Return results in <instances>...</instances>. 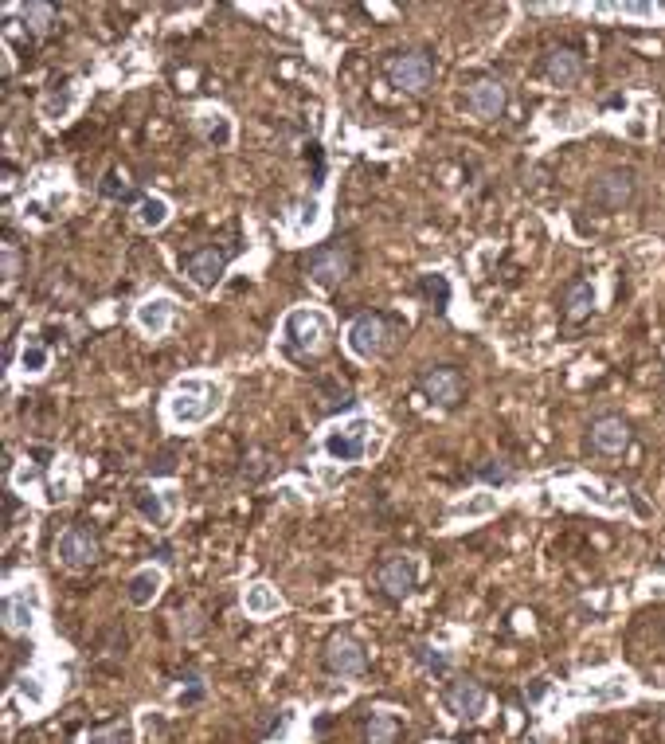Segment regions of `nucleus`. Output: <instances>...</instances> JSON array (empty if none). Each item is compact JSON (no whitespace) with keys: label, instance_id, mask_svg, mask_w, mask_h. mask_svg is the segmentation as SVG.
<instances>
[{"label":"nucleus","instance_id":"aec40b11","mask_svg":"<svg viewBox=\"0 0 665 744\" xmlns=\"http://www.w3.org/2000/svg\"><path fill=\"white\" fill-rule=\"evenodd\" d=\"M544 75L552 87H572L579 75H583V55L576 47H556L548 59H544Z\"/></svg>","mask_w":665,"mask_h":744},{"label":"nucleus","instance_id":"4468645a","mask_svg":"<svg viewBox=\"0 0 665 744\" xmlns=\"http://www.w3.org/2000/svg\"><path fill=\"white\" fill-rule=\"evenodd\" d=\"M587 447L595 455H622L630 447V423L622 416H599L587 427Z\"/></svg>","mask_w":665,"mask_h":744},{"label":"nucleus","instance_id":"58836bf2","mask_svg":"<svg viewBox=\"0 0 665 744\" xmlns=\"http://www.w3.org/2000/svg\"><path fill=\"white\" fill-rule=\"evenodd\" d=\"M196 619H200L196 611H180V631H184V635H196V631H200V623H196Z\"/></svg>","mask_w":665,"mask_h":744},{"label":"nucleus","instance_id":"ddd939ff","mask_svg":"<svg viewBox=\"0 0 665 744\" xmlns=\"http://www.w3.org/2000/svg\"><path fill=\"white\" fill-rule=\"evenodd\" d=\"M443 701L458 721H478L486 713L489 694L482 690V682H474V678H454V682H446Z\"/></svg>","mask_w":665,"mask_h":744},{"label":"nucleus","instance_id":"393cba45","mask_svg":"<svg viewBox=\"0 0 665 744\" xmlns=\"http://www.w3.org/2000/svg\"><path fill=\"white\" fill-rule=\"evenodd\" d=\"M20 20H24V28L32 32V36H47L55 24H59V16H55V8L51 4H44V0H32V4H24L20 8Z\"/></svg>","mask_w":665,"mask_h":744},{"label":"nucleus","instance_id":"473e14b6","mask_svg":"<svg viewBox=\"0 0 665 744\" xmlns=\"http://www.w3.org/2000/svg\"><path fill=\"white\" fill-rule=\"evenodd\" d=\"M474 478L486 482V486H509L513 482V466L501 463V459H489V463H482L474 470Z\"/></svg>","mask_w":665,"mask_h":744},{"label":"nucleus","instance_id":"412c9836","mask_svg":"<svg viewBox=\"0 0 665 744\" xmlns=\"http://www.w3.org/2000/svg\"><path fill=\"white\" fill-rule=\"evenodd\" d=\"M133 510L141 513L149 525H157V529H165L169 525V517H173V494H157V490H149V486H137L130 494Z\"/></svg>","mask_w":665,"mask_h":744},{"label":"nucleus","instance_id":"f3484780","mask_svg":"<svg viewBox=\"0 0 665 744\" xmlns=\"http://www.w3.org/2000/svg\"><path fill=\"white\" fill-rule=\"evenodd\" d=\"M192 130L208 141V145H216V149H231L235 145V122H231V114L220 110V106H204L192 118Z\"/></svg>","mask_w":665,"mask_h":744},{"label":"nucleus","instance_id":"a878e982","mask_svg":"<svg viewBox=\"0 0 665 744\" xmlns=\"http://www.w3.org/2000/svg\"><path fill=\"white\" fill-rule=\"evenodd\" d=\"M399 737V721L392 713H372L364 721V744H396Z\"/></svg>","mask_w":665,"mask_h":744},{"label":"nucleus","instance_id":"4be33fe9","mask_svg":"<svg viewBox=\"0 0 665 744\" xmlns=\"http://www.w3.org/2000/svg\"><path fill=\"white\" fill-rule=\"evenodd\" d=\"M161 584H165V572L157 564H145V568H137L130 580H126V600L133 607H149L161 596Z\"/></svg>","mask_w":665,"mask_h":744},{"label":"nucleus","instance_id":"5701e85b","mask_svg":"<svg viewBox=\"0 0 665 744\" xmlns=\"http://www.w3.org/2000/svg\"><path fill=\"white\" fill-rule=\"evenodd\" d=\"M169 216H173V208H169L165 196H137V204H133V224H137L141 232H157V228H165Z\"/></svg>","mask_w":665,"mask_h":744},{"label":"nucleus","instance_id":"f257e3e1","mask_svg":"<svg viewBox=\"0 0 665 744\" xmlns=\"http://www.w3.org/2000/svg\"><path fill=\"white\" fill-rule=\"evenodd\" d=\"M223 388L220 380H208V376H184L173 384L169 400H165V412H169V423L177 427H200L216 416L223 408Z\"/></svg>","mask_w":665,"mask_h":744},{"label":"nucleus","instance_id":"c9c22d12","mask_svg":"<svg viewBox=\"0 0 665 744\" xmlns=\"http://www.w3.org/2000/svg\"><path fill=\"white\" fill-rule=\"evenodd\" d=\"M16 513H20V498H16V494H8V498H4V525H8V529L16 525Z\"/></svg>","mask_w":665,"mask_h":744},{"label":"nucleus","instance_id":"cd10ccee","mask_svg":"<svg viewBox=\"0 0 665 744\" xmlns=\"http://www.w3.org/2000/svg\"><path fill=\"white\" fill-rule=\"evenodd\" d=\"M415 662H423L431 674H450L454 670V654L443 651V647H431V643H415Z\"/></svg>","mask_w":665,"mask_h":744},{"label":"nucleus","instance_id":"20e7f679","mask_svg":"<svg viewBox=\"0 0 665 744\" xmlns=\"http://www.w3.org/2000/svg\"><path fill=\"white\" fill-rule=\"evenodd\" d=\"M388 71V83L403 94H427L431 83H435V59L427 51H399V55H388L384 63Z\"/></svg>","mask_w":665,"mask_h":744},{"label":"nucleus","instance_id":"72a5a7b5","mask_svg":"<svg viewBox=\"0 0 665 744\" xmlns=\"http://www.w3.org/2000/svg\"><path fill=\"white\" fill-rule=\"evenodd\" d=\"M317 224H321V204H317V200H306V204L298 208V235L313 232Z\"/></svg>","mask_w":665,"mask_h":744},{"label":"nucleus","instance_id":"f8f14e48","mask_svg":"<svg viewBox=\"0 0 665 744\" xmlns=\"http://www.w3.org/2000/svg\"><path fill=\"white\" fill-rule=\"evenodd\" d=\"M227 263H231V255H227L223 247H196V251H188V255L180 259V271L188 275L192 286L216 290L223 282V275H227Z\"/></svg>","mask_w":665,"mask_h":744},{"label":"nucleus","instance_id":"9b49d317","mask_svg":"<svg viewBox=\"0 0 665 744\" xmlns=\"http://www.w3.org/2000/svg\"><path fill=\"white\" fill-rule=\"evenodd\" d=\"M98 557H102V545H98V537L90 533L87 525H71V529H63L59 541H55V560H59L63 568H71V572H83V568H90Z\"/></svg>","mask_w":665,"mask_h":744},{"label":"nucleus","instance_id":"9d476101","mask_svg":"<svg viewBox=\"0 0 665 744\" xmlns=\"http://www.w3.org/2000/svg\"><path fill=\"white\" fill-rule=\"evenodd\" d=\"M419 584V564L407 553H388V557L376 564V588L388 596V600H407Z\"/></svg>","mask_w":665,"mask_h":744},{"label":"nucleus","instance_id":"f704fd0d","mask_svg":"<svg viewBox=\"0 0 665 744\" xmlns=\"http://www.w3.org/2000/svg\"><path fill=\"white\" fill-rule=\"evenodd\" d=\"M102 196H110V200H130V188H126V185H118V177L110 173V177L102 181Z\"/></svg>","mask_w":665,"mask_h":744},{"label":"nucleus","instance_id":"dca6fc26","mask_svg":"<svg viewBox=\"0 0 665 744\" xmlns=\"http://www.w3.org/2000/svg\"><path fill=\"white\" fill-rule=\"evenodd\" d=\"M505 102H509V94L501 87V79H478V83H470V91H466V110H470L474 118H482V122L501 118V114H505Z\"/></svg>","mask_w":665,"mask_h":744},{"label":"nucleus","instance_id":"c756f323","mask_svg":"<svg viewBox=\"0 0 665 744\" xmlns=\"http://www.w3.org/2000/svg\"><path fill=\"white\" fill-rule=\"evenodd\" d=\"M87 744H133V725H130V721H110V725H98V729H90Z\"/></svg>","mask_w":665,"mask_h":744},{"label":"nucleus","instance_id":"7ed1b4c3","mask_svg":"<svg viewBox=\"0 0 665 744\" xmlns=\"http://www.w3.org/2000/svg\"><path fill=\"white\" fill-rule=\"evenodd\" d=\"M329 337H333V322L325 310H313V306H298L282 318V345L290 357H317L329 349Z\"/></svg>","mask_w":665,"mask_h":744},{"label":"nucleus","instance_id":"c85d7f7f","mask_svg":"<svg viewBox=\"0 0 665 744\" xmlns=\"http://www.w3.org/2000/svg\"><path fill=\"white\" fill-rule=\"evenodd\" d=\"M415 290H419V294H423L439 314L450 306V282H446L443 275H423V279L415 282Z\"/></svg>","mask_w":665,"mask_h":744},{"label":"nucleus","instance_id":"b1692460","mask_svg":"<svg viewBox=\"0 0 665 744\" xmlns=\"http://www.w3.org/2000/svg\"><path fill=\"white\" fill-rule=\"evenodd\" d=\"M243 607H247L255 619H266V615L282 611V600H278V592H274L270 584H251V588L243 592Z\"/></svg>","mask_w":665,"mask_h":744},{"label":"nucleus","instance_id":"39448f33","mask_svg":"<svg viewBox=\"0 0 665 744\" xmlns=\"http://www.w3.org/2000/svg\"><path fill=\"white\" fill-rule=\"evenodd\" d=\"M306 275H310V282L313 286H321V290L341 286V282L353 275V247H349V243H325V247L310 251Z\"/></svg>","mask_w":665,"mask_h":744},{"label":"nucleus","instance_id":"2eb2a0df","mask_svg":"<svg viewBox=\"0 0 665 744\" xmlns=\"http://www.w3.org/2000/svg\"><path fill=\"white\" fill-rule=\"evenodd\" d=\"M177 298L173 294H149L137 310H133V322H137V329L141 333H149V337H161L165 329L173 326V318H177Z\"/></svg>","mask_w":665,"mask_h":744},{"label":"nucleus","instance_id":"bb28decb","mask_svg":"<svg viewBox=\"0 0 665 744\" xmlns=\"http://www.w3.org/2000/svg\"><path fill=\"white\" fill-rule=\"evenodd\" d=\"M47 365H51V349L40 337H28L24 349H20V372L24 376H40V372H47Z\"/></svg>","mask_w":665,"mask_h":744},{"label":"nucleus","instance_id":"1a4fd4ad","mask_svg":"<svg viewBox=\"0 0 665 744\" xmlns=\"http://www.w3.org/2000/svg\"><path fill=\"white\" fill-rule=\"evenodd\" d=\"M419 392L435 408H458L466 400V380L454 365H431V369L419 372Z\"/></svg>","mask_w":665,"mask_h":744},{"label":"nucleus","instance_id":"a211bd4d","mask_svg":"<svg viewBox=\"0 0 665 744\" xmlns=\"http://www.w3.org/2000/svg\"><path fill=\"white\" fill-rule=\"evenodd\" d=\"M0 619H4V631L8 635H24L36 623V600H32V592H8L0 600Z\"/></svg>","mask_w":665,"mask_h":744},{"label":"nucleus","instance_id":"e433bc0d","mask_svg":"<svg viewBox=\"0 0 665 744\" xmlns=\"http://www.w3.org/2000/svg\"><path fill=\"white\" fill-rule=\"evenodd\" d=\"M16 271H20V259H16V251H12V247H4V279L12 282V279H16Z\"/></svg>","mask_w":665,"mask_h":744},{"label":"nucleus","instance_id":"7c9ffc66","mask_svg":"<svg viewBox=\"0 0 665 744\" xmlns=\"http://www.w3.org/2000/svg\"><path fill=\"white\" fill-rule=\"evenodd\" d=\"M71 106H75V94L67 91V87H63V91L51 87V91L44 94V102H40V110H44L47 122H63V118L71 114Z\"/></svg>","mask_w":665,"mask_h":744},{"label":"nucleus","instance_id":"0eeeda50","mask_svg":"<svg viewBox=\"0 0 665 744\" xmlns=\"http://www.w3.org/2000/svg\"><path fill=\"white\" fill-rule=\"evenodd\" d=\"M349 353L353 357H360V361H376V357H384L388 353V345H392V326H388V318L384 314H360L353 326H349Z\"/></svg>","mask_w":665,"mask_h":744},{"label":"nucleus","instance_id":"4c0bfd02","mask_svg":"<svg viewBox=\"0 0 665 744\" xmlns=\"http://www.w3.org/2000/svg\"><path fill=\"white\" fill-rule=\"evenodd\" d=\"M266 474V459L263 455H251V470H243V478H251V482H259Z\"/></svg>","mask_w":665,"mask_h":744},{"label":"nucleus","instance_id":"6ab92c4d","mask_svg":"<svg viewBox=\"0 0 665 744\" xmlns=\"http://www.w3.org/2000/svg\"><path fill=\"white\" fill-rule=\"evenodd\" d=\"M591 310H595V286H591L587 279L568 282L564 294H560V314H564V322L579 326V322L591 318Z\"/></svg>","mask_w":665,"mask_h":744},{"label":"nucleus","instance_id":"ea45409f","mask_svg":"<svg viewBox=\"0 0 665 744\" xmlns=\"http://www.w3.org/2000/svg\"><path fill=\"white\" fill-rule=\"evenodd\" d=\"M544 690H548V682H536V686H532L529 698H532V701H540V698H544Z\"/></svg>","mask_w":665,"mask_h":744},{"label":"nucleus","instance_id":"423d86ee","mask_svg":"<svg viewBox=\"0 0 665 744\" xmlns=\"http://www.w3.org/2000/svg\"><path fill=\"white\" fill-rule=\"evenodd\" d=\"M634 192H638L634 169H607L587 185V204L603 208V212H619L634 200Z\"/></svg>","mask_w":665,"mask_h":744},{"label":"nucleus","instance_id":"2f4dec72","mask_svg":"<svg viewBox=\"0 0 665 744\" xmlns=\"http://www.w3.org/2000/svg\"><path fill=\"white\" fill-rule=\"evenodd\" d=\"M493 510H497V494H478V498L450 506V517H489Z\"/></svg>","mask_w":665,"mask_h":744},{"label":"nucleus","instance_id":"6e6552de","mask_svg":"<svg viewBox=\"0 0 665 744\" xmlns=\"http://www.w3.org/2000/svg\"><path fill=\"white\" fill-rule=\"evenodd\" d=\"M321 662H325V670H329L333 678H360V674L368 670V651H364V643H356L353 635L337 631V635L325 639Z\"/></svg>","mask_w":665,"mask_h":744},{"label":"nucleus","instance_id":"f03ea898","mask_svg":"<svg viewBox=\"0 0 665 744\" xmlns=\"http://www.w3.org/2000/svg\"><path fill=\"white\" fill-rule=\"evenodd\" d=\"M380 431H384L380 423L356 416L337 423V427H329L325 439H321V447H325V455L333 463H364V459H372L380 451Z\"/></svg>","mask_w":665,"mask_h":744}]
</instances>
